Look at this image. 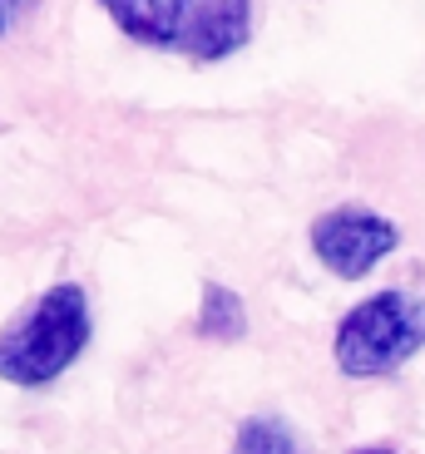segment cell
I'll return each mask as SVG.
<instances>
[{"label":"cell","instance_id":"obj_1","mask_svg":"<svg viewBox=\"0 0 425 454\" xmlns=\"http://www.w3.org/2000/svg\"><path fill=\"white\" fill-rule=\"evenodd\" d=\"M134 45L223 65L253 40V0H94Z\"/></svg>","mask_w":425,"mask_h":454},{"label":"cell","instance_id":"obj_2","mask_svg":"<svg viewBox=\"0 0 425 454\" xmlns=\"http://www.w3.org/2000/svg\"><path fill=\"white\" fill-rule=\"evenodd\" d=\"M94 336L90 292L80 282H55L0 331V380L15 390H45L84 356Z\"/></svg>","mask_w":425,"mask_h":454},{"label":"cell","instance_id":"obj_3","mask_svg":"<svg viewBox=\"0 0 425 454\" xmlns=\"http://www.w3.org/2000/svg\"><path fill=\"white\" fill-rule=\"evenodd\" d=\"M425 351V296L386 286L366 296L336 321L332 361L346 380H381L396 375Z\"/></svg>","mask_w":425,"mask_h":454},{"label":"cell","instance_id":"obj_4","mask_svg":"<svg viewBox=\"0 0 425 454\" xmlns=\"http://www.w3.org/2000/svg\"><path fill=\"white\" fill-rule=\"evenodd\" d=\"M311 252L332 277L342 282H357L376 267L381 257H391L401 247V227L391 217H381L376 207H361V203H342V207H327L317 223H311Z\"/></svg>","mask_w":425,"mask_h":454},{"label":"cell","instance_id":"obj_5","mask_svg":"<svg viewBox=\"0 0 425 454\" xmlns=\"http://www.w3.org/2000/svg\"><path fill=\"white\" fill-rule=\"evenodd\" d=\"M198 336L203 340H232L248 336V307H242V296L223 282H203V311H198Z\"/></svg>","mask_w":425,"mask_h":454},{"label":"cell","instance_id":"obj_6","mask_svg":"<svg viewBox=\"0 0 425 454\" xmlns=\"http://www.w3.org/2000/svg\"><path fill=\"white\" fill-rule=\"evenodd\" d=\"M232 454H307V444L282 415H248L232 434Z\"/></svg>","mask_w":425,"mask_h":454},{"label":"cell","instance_id":"obj_7","mask_svg":"<svg viewBox=\"0 0 425 454\" xmlns=\"http://www.w3.org/2000/svg\"><path fill=\"white\" fill-rule=\"evenodd\" d=\"M35 5H40V0H0V40H11V35L35 15Z\"/></svg>","mask_w":425,"mask_h":454},{"label":"cell","instance_id":"obj_8","mask_svg":"<svg viewBox=\"0 0 425 454\" xmlns=\"http://www.w3.org/2000/svg\"><path fill=\"white\" fill-rule=\"evenodd\" d=\"M357 454H391V450H357Z\"/></svg>","mask_w":425,"mask_h":454}]
</instances>
